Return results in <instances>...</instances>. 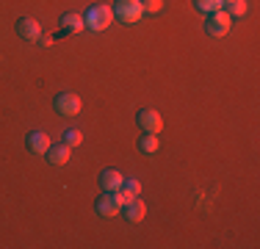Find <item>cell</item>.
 <instances>
[{"mask_svg": "<svg viewBox=\"0 0 260 249\" xmlns=\"http://www.w3.org/2000/svg\"><path fill=\"white\" fill-rule=\"evenodd\" d=\"M114 20L122 25H136L144 17V9H141V0H116L114 6Z\"/></svg>", "mask_w": 260, "mask_h": 249, "instance_id": "obj_1", "label": "cell"}, {"mask_svg": "<svg viewBox=\"0 0 260 249\" xmlns=\"http://www.w3.org/2000/svg\"><path fill=\"white\" fill-rule=\"evenodd\" d=\"M83 22H86V28H89V30L100 34V30H105L111 22H114V9L105 6V3H97V6H91V9L86 11Z\"/></svg>", "mask_w": 260, "mask_h": 249, "instance_id": "obj_2", "label": "cell"}, {"mask_svg": "<svg viewBox=\"0 0 260 249\" xmlns=\"http://www.w3.org/2000/svg\"><path fill=\"white\" fill-rule=\"evenodd\" d=\"M233 28V17L227 14L224 9H216L208 14V22H205V30L210 36H227Z\"/></svg>", "mask_w": 260, "mask_h": 249, "instance_id": "obj_3", "label": "cell"}, {"mask_svg": "<svg viewBox=\"0 0 260 249\" xmlns=\"http://www.w3.org/2000/svg\"><path fill=\"white\" fill-rule=\"evenodd\" d=\"M53 105H55V111H58L61 116H78L80 114V97L72 95V91H61Z\"/></svg>", "mask_w": 260, "mask_h": 249, "instance_id": "obj_4", "label": "cell"}, {"mask_svg": "<svg viewBox=\"0 0 260 249\" xmlns=\"http://www.w3.org/2000/svg\"><path fill=\"white\" fill-rule=\"evenodd\" d=\"M136 122H139V128L144 133H160V128H164V119H160V114L155 108H141Z\"/></svg>", "mask_w": 260, "mask_h": 249, "instance_id": "obj_5", "label": "cell"}, {"mask_svg": "<svg viewBox=\"0 0 260 249\" xmlns=\"http://www.w3.org/2000/svg\"><path fill=\"white\" fill-rule=\"evenodd\" d=\"M17 34H20L22 39H28V42H39L42 25L36 22L34 17H20V20H17Z\"/></svg>", "mask_w": 260, "mask_h": 249, "instance_id": "obj_6", "label": "cell"}, {"mask_svg": "<svg viewBox=\"0 0 260 249\" xmlns=\"http://www.w3.org/2000/svg\"><path fill=\"white\" fill-rule=\"evenodd\" d=\"M25 144H28V149L34 155H47V149H50V136L42 133V130H30Z\"/></svg>", "mask_w": 260, "mask_h": 249, "instance_id": "obj_7", "label": "cell"}, {"mask_svg": "<svg viewBox=\"0 0 260 249\" xmlns=\"http://www.w3.org/2000/svg\"><path fill=\"white\" fill-rule=\"evenodd\" d=\"M122 210V205L116 202V197H114V191H105V194L97 199V213L105 216V219H111V216H116Z\"/></svg>", "mask_w": 260, "mask_h": 249, "instance_id": "obj_8", "label": "cell"}, {"mask_svg": "<svg viewBox=\"0 0 260 249\" xmlns=\"http://www.w3.org/2000/svg\"><path fill=\"white\" fill-rule=\"evenodd\" d=\"M47 161H50L53 166H64L70 164V147L61 141V144H50V149H47Z\"/></svg>", "mask_w": 260, "mask_h": 249, "instance_id": "obj_9", "label": "cell"}, {"mask_svg": "<svg viewBox=\"0 0 260 249\" xmlns=\"http://www.w3.org/2000/svg\"><path fill=\"white\" fill-rule=\"evenodd\" d=\"M125 216H127V222H133V224L144 222V216H147V205L141 202L139 197H136L133 202H127V205H125Z\"/></svg>", "mask_w": 260, "mask_h": 249, "instance_id": "obj_10", "label": "cell"}, {"mask_svg": "<svg viewBox=\"0 0 260 249\" xmlns=\"http://www.w3.org/2000/svg\"><path fill=\"white\" fill-rule=\"evenodd\" d=\"M122 183H125V177H122V172H116V169H105L100 174V185L105 191H116V189H122Z\"/></svg>", "mask_w": 260, "mask_h": 249, "instance_id": "obj_11", "label": "cell"}, {"mask_svg": "<svg viewBox=\"0 0 260 249\" xmlns=\"http://www.w3.org/2000/svg\"><path fill=\"white\" fill-rule=\"evenodd\" d=\"M158 147H160L158 133H144V136L139 139V149H141V152H147V155H155Z\"/></svg>", "mask_w": 260, "mask_h": 249, "instance_id": "obj_12", "label": "cell"}, {"mask_svg": "<svg viewBox=\"0 0 260 249\" xmlns=\"http://www.w3.org/2000/svg\"><path fill=\"white\" fill-rule=\"evenodd\" d=\"M61 22H64V28H67V30H72V34H80V30L86 28L83 17H80V14H75V11H70V14H64V17H61Z\"/></svg>", "mask_w": 260, "mask_h": 249, "instance_id": "obj_13", "label": "cell"}, {"mask_svg": "<svg viewBox=\"0 0 260 249\" xmlns=\"http://www.w3.org/2000/svg\"><path fill=\"white\" fill-rule=\"evenodd\" d=\"M246 9H249V6H246V0H227V9L224 11L230 17H244Z\"/></svg>", "mask_w": 260, "mask_h": 249, "instance_id": "obj_14", "label": "cell"}, {"mask_svg": "<svg viewBox=\"0 0 260 249\" xmlns=\"http://www.w3.org/2000/svg\"><path fill=\"white\" fill-rule=\"evenodd\" d=\"M64 144L67 147H78V144H83V133L75 128H70V130H64Z\"/></svg>", "mask_w": 260, "mask_h": 249, "instance_id": "obj_15", "label": "cell"}, {"mask_svg": "<svg viewBox=\"0 0 260 249\" xmlns=\"http://www.w3.org/2000/svg\"><path fill=\"white\" fill-rule=\"evenodd\" d=\"M194 3H197V9L205 11V14H210V11H216V9H221V0H194Z\"/></svg>", "mask_w": 260, "mask_h": 249, "instance_id": "obj_16", "label": "cell"}, {"mask_svg": "<svg viewBox=\"0 0 260 249\" xmlns=\"http://www.w3.org/2000/svg\"><path fill=\"white\" fill-rule=\"evenodd\" d=\"M141 9H144V14H158L164 9V0H141Z\"/></svg>", "mask_w": 260, "mask_h": 249, "instance_id": "obj_17", "label": "cell"}, {"mask_svg": "<svg viewBox=\"0 0 260 249\" xmlns=\"http://www.w3.org/2000/svg\"><path fill=\"white\" fill-rule=\"evenodd\" d=\"M122 189H127L133 197H139V191H141V183L136 177H125V183H122Z\"/></svg>", "mask_w": 260, "mask_h": 249, "instance_id": "obj_18", "label": "cell"}, {"mask_svg": "<svg viewBox=\"0 0 260 249\" xmlns=\"http://www.w3.org/2000/svg\"><path fill=\"white\" fill-rule=\"evenodd\" d=\"M221 3H227V0H221Z\"/></svg>", "mask_w": 260, "mask_h": 249, "instance_id": "obj_19", "label": "cell"}]
</instances>
